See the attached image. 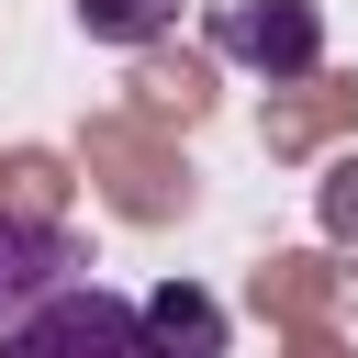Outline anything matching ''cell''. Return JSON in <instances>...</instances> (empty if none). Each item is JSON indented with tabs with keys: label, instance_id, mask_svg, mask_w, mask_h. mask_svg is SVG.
<instances>
[{
	"label": "cell",
	"instance_id": "277c9868",
	"mask_svg": "<svg viewBox=\"0 0 358 358\" xmlns=\"http://www.w3.org/2000/svg\"><path fill=\"white\" fill-rule=\"evenodd\" d=\"M179 22V0H78V34L90 45H157Z\"/></svg>",
	"mask_w": 358,
	"mask_h": 358
},
{
	"label": "cell",
	"instance_id": "7a4b0ae2",
	"mask_svg": "<svg viewBox=\"0 0 358 358\" xmlns=\"http://www.w3.org/2000/svg\"><path fill=\"white\" fill-rule=\"evenodd\" d=\"M213 45L257 78H313L324 67V11L313 0H224L213 11Z\"/></svg>",
	"mask_w": 358,
	"mask_h": 358
},
{
	"label": "cell",
	"instance_id": "6da1fadb",
	"mask_svg": "<svg viewBox=\"0 0 358 358\" xmlns=\"http://www.w3.org/2000/svg\"><path fill=\"white\" fill-rule=\"evenodd\" d=\"M0 358H179V347L145 324V302H123V291H101V280L78 268V280L45 291L22 324H0Z\"/></svg>",
	"mask_w": 358,
	"mask_h": 358
},
{
	"label": "cell",
	"instance_id": "3957f363",
	"mask_svg": "<svg viewBox=\"0 0 358 358\" xmlns=\"http://www.w3.org/2000/svg\"><path fill=\"white\" fill-rule=\"evenodd\" d=\"M90 268V246L67 235V224H45V213H0V324H22L45 291H67Z\"/></svg>",
	"mask_w": 358,
	"mask_h": 358
},
{
	"label": "cell",
	"instance_id": "5b68a950",
	"mask_svg": "<svg viewBox=\"0 0 358 358\" xmlns=\"http://www.w3.org/2000/svg\"><path fill=\"white\" fill-rule=\"evenodd\" d=\"M145 324H157L179 358H213V347H224V313H213L201 291H157V302H145Z\"/></svg>",
	"mask_w": 358,
	"mask_h": 358
}]
</instances>
